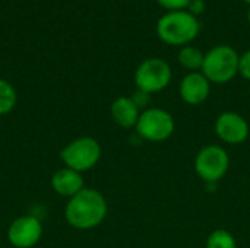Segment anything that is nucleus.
Returning <instances> with one entry per match:
<instances>
[{
	"label": "nucleus",
	"mask_w": 250,
	"mask_h": 248,
	"mask_svg": "<svg viewBox=\"0 0 250 248\" xmlns=\"http://www.w3.org/2000/svg\"><path fill=\"white\" fill-rule=\"evenodd\" d=\"M108 206L105 197L95 189H83L69 199L64 208L67 224L76 229L88 231L101 225L107 216Z\"/></svg>",
	"instance_id": "nucleus-1"
},
{
	"label": "nucleus",
	"mask_w": 250,
	"mask_h": 248,
	"mask_svg": "<svg viewBox=\"0 0 250 248\" xmlns=\"http://www.w3.org/2000/svg\"><path fill=\"white\" fill-rule=\"evenodd\" d=\"M157 35L158 38L173 47L190 45V42L198 37L201 31V23L196 16L188 10L166 12L157 20Z\"/></svg>",
	"instance_id": "nucleus-2"
},
{
	"label": "nucleus",
	"mask_w": 250,
	"mask_h": 248,
	"mask_svg": "<svg viewBox=\"0 0 250 248\" xmlns=\"http://www.w3.org/2000/svg\"><path fill=\"white\" fill-rule=\"evenodd\" d=\"M239 53L230 45H215L205 53L201 72L211 83L223 85L239 73Z\"/></svg>",
	"instance_id": "nucleus-3"
},
{
	"label": "nucleus",
	"mask_w": 250,
	"mask_h": 248,
	"mask_svg": "<svg viewBox=\"0 0 250 248\" xmlns=\"http://www.w3.org/2000/svg\"><path fill=\"white\" fill-rule=\"evenodd\" d=\"M59 155L66 168L82 174L98 164L101 158V146L94 137L82 136L69 142Z\"/></svg>",
	"instance_id": "nucleus-4"
},
{
	"label": "nucleus",
	"mask_w": 250,
	"mask_h": 248,
	"mask_svg": "<svg viewBox=\"0 0 250 248\" xmlns=\"http://www.w3.org/2000/svg\"><path fill=\"white\" fill-rule=\"evenodd\" d=\"M173 77L170 64L158 57L144 60L135 72V85L139 91L155 94L164 91Z\"/></svg>",
	"instance_id": "nucleus-5"
},
{
	"label": "nucleus",
	"mask_w": 250,
	"mask_h": 248,
	"mask_svg": "<svg viewBox=\"0 0 250 248\" xmlns=\"http://www.w3.org/2000/svg\"><path fill=\"white\" fill-rule=\"evenodd\" d=\"M174 118L163 108H146L141 113L136 132L148 142H164L174 133Z\"/></svg>",
	"instance_id": "nucleus-6"
},
{
	"label": "nucleus",
	"mask_w": 250,
	"mask_h": 248,
	"mask_svg": "<svg viewBox=\"0 0 250 248\" xmlns=\"http://www.w3.org/2000/svg\"><path fill=\"white\" fill-rule=\"evenodd\" d=\"M230 168V158L224 148L208 145L202 148L195 159V171L207 184H217Z\"/></svg>",
	"instance_id": "nucleus-7"
},
{
	"label": "nucleus",
	"mask_w": 250,
	"mask_h": 248,
	"mask_svg": "<svg viewBox=\"0 0 250 248\" xmlns=\"http://www.w3.org/2000/svg\"><path fill=\"white\" fill-rule=\"evenodd\" d=\"M41 235L42 224L32 215L16 218L7 229V240L15 248L34 247L41 240Z\"/></svg>",
	"instance_id": "nucleus-8"
},
{
	"label": "nucleus",
	"mask_w": 250,
	"mask_h": 248,
	"mask_svg": "<svg viewBox=\"0 0 250 248\" xmlns=\"http://www.w3.org/2000/svg\"><path fill=\"white\" fill-rule=\"evenodd\" d=\"M249 123L237 113L227 111L218 115L215 121L217 136L227 145H240L249 136Z\"/></svg>",
	"instance_id": "nucleus-9"
},
{
	"label": "nucleus",
	"mask_w": 250,
	"mask_h": 248,
	"mask_svg": "<svg viewBox=\"0 0 250 248\" xmlns=\"http://www.w3.org/2000/svg\"><path fill=\"white\" fill-rule=\"evenodd\" d=\"M179 92L186 104L199 105L208 99L211 92V82L202 72H189L182 79Z\"/></svg>",
	"instance_id": "nucleus-10"
},
{
	"label": "nucleus",
	"mask_w": 250,
	"mask_h": 248,
	"mask_svg": "<svg viewBox=\"0 0 250 248\" xmlns=\"http://www.w3.org/2000/svg\"><path fill=\"white\" fill-rule=\"evenodd\" d=\"M51 189L54 193L63 197H73L81 190L85 189V183L82 178V174L70 170V168H62L56 171L51 177Z\"/></svg>",
	"instance_id": "nucleus-11"
},
{
	"label": "nucleus",
	"mask_w": 250,
	"mask_h": 248,
	"mask_svg": "<svg viewBox=\"0 0 250 248\" xmlns=\"http://www.w3.org/2000/svg\"><path fill=\"white\" fill-rule=\"evenodd\" d=\"M114 123L123 129L136 127L141 111L130 96H119L113 101L110 108Z\"/></svg>",
	"instance_id": "nucleus-12"
},
{
	"label": "nucleus",
	"mask_w": 250,
	"mask_h": 248,
	"mask_svg": "<svg viewBox=\"0 0 250 248\" xmlns=\"http://www.w3.org/2000/svg\"><path fill=\"white\" fill-rule=\"evenodd\" d=\"M205 53L193 45H185L180 48L177 60L189 72H201L204 64Z\"/></svg>",
	"instance_id": "nucleus-13"
},
{
	"label": "nucleus",
	"mask_w": 250,
	"mask_h": 248,
	"mask_svg": "<svg viewBox=\"0 0 250 248\" xmlns=\"http://www.w3.org/2000/svg\"><path fill=\"white\" fill-rule=\"evenodd\" d=\"M16 101H18V95L13 85L6 79L0 77V115L9 114L15 108Z\"/></svg>",
	"instance_id": "nucleus-14"
},
{
	"label": "nucleus",
	"mask_w": 250,
	"mask_h": 248,
	"mask_svg": "<svg viewBox=\"0 0 250 248\" xmlns=\"http://www.w3.org/2000/svg\"><path fill=\"white\" fill-rule=\"evenodd\" d=\"M207 248H237L236 238L226 229H215L207 240Z\"/></svg>",
	"instance_id": "nucleus-15"
},
{
	"label": "nucleus",
	"mask_w": 250,
	"mask_h": 248,
	"mask_svg": "<svg viewBox=\"0 0 250 248\" xmlns=\"http://www.w3.org/2000/svg\"><path fill=\"white\" fill-rule=\"evenodd\" d=\"M192 0H157V3L167 12L186 10Z\"/></svg>",
	"instance_id": "nucleus-16"
},
{
	"label": "nucleus",
	"mask_w": 250,
	"mask_h": 248,
	"mask_svg": "<svg viewBox=\"0 0 250 248\" xmlns=\"http://www.w3.org/2000/svg\"><path fill=\"white\" fill-rule=\"evenodd\" d=\"M239 73L243 79L250 80V50L245 51L239 57Z\"/></svg>",
	"instance_id": "nucleus-17"
},
{
	"label": "nucleus",
	"mask_w": 250,
	"mask_h": 248,
	"mask_svg": "<svg viewBox=\"0 0 250 248\" xmlns=\"http://www.w3.org/2000/svg\"><path fill=\"white\" fill-rule=\"evenodd\" d=\"M132 99H133V102L136 104V107L141 110V108H145L146 110V107L149 105V101H151V95L149 94H146V92H144V91H136L135 94H133V96H130Z\"/></svg>",
	"instance_id": "nucleus-18"
},
{
	"label": "nucleus",
	"mask_w": 250,
	"mask_h": 248,
	"mask_svg": "<svg viewBox=\"0 0 250 248\" xmlns=\"http://www.w3.org/2000/svg\"><path fill=\"white\" fill-rule=\"evenodd\" d=\"M205 9H207V4H205V1L204 0H192L190 3H189V6H188V12L189 13H192L193 16H201L204 12H205Z\"/></svg>",
	"instance_id": "nucleus-19"
},
{
	"label": "nucleus",
	"mask_w": 250,
	"mask_h": 248,
	"mask_svg": "<svg viewBox=\"0 0 250 248\" xmlns=\"http://www.w3.org/2000/svg\"><path fill=\"white\" fill-rule=\"evenodd\" d=\"M248 22H249V25H250V7H249V10H248Z\"/></svg>",
	"instance_id": "nucleus-20"
},
{
	"label": "nucleus",
	"mask_w": 250,
	"mask_h": 248,
	"mask_svg": "<svg viewBox=\"0 0 250 248\" xmlns=\"http://www.w3.org/2000/svg\"><path fill=\"white\" fill-rule=\"evenodd\" d=\"M242 1H245L246 4H249V6H250V0H242Z\"/></svg>",
	"instance_id": "nucleus-21"
}]
</instances>
